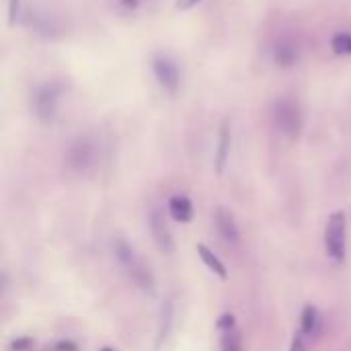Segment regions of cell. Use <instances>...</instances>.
Returning a JSON list of instances; mask_svg holds the SVG:
<instances>
[{"instance_id": "cell-1", "label": "cell", "mask_w": 351, "mask_h": 351, "mask_svg": "<svg viewBox=\"0 0 351 351\" xmlns=\"http://www.w3.org/2000/svg\"><path fill=\"white\" fill-rule=\"evenodd\" d=\"M113 253L119 261V265L125 269L128 278L144 292L154 294L156 290V282H154V274L150 271V267L142 261V257L134 251V247L130 243H125L123 239H115L113 241Z\"/></svg>"}, {"instance_id": "cell-2", "label": "cell", "mask_w": 351, "mask_h": 351, "mask_svg": "<svg viewBox=\"0 0 351 351\" xmlns=\"http://www.w3.org/2000/svg\"><path fill=\"white\" fill-rule=\"evenodd\" d=\"M274 121H276V128L288 140H298L300 138L304 119H302V111H300V107H298V103L294 99L284 97L274 105Z\"/></svg>"}, {"instance_id": "cell-3", "label": "cell", "mask_w": 351, "mask_h": 351, "mask_svg": "<svg viewBox=\"0 0 351 351\" xmlns=\"http://www.w3.org/2000/svg\"><path fill=\"white\" fill-rule=\"evenodd\" d=\"M346 232H348L346 214L333 212L325 226V251L335 263H341L346 259Z\"/></svg>"}, {"instance_id": "cell-4", "label": "cell", "mask_w": 351, "mask_h": 351, "mask_svg": "<svg viewBox=\"0 0 351 351\" xmlns=\"http://www.w3.org/2000/svg\"><path fill=\"white\" fill-rule=\"evenodd\" d=\"M60 97H62V86L56 82H47L37 88V93L33 97V109H35V117L41 123H51L56 119L58 107H60Z\"/></svg>"}, {"instance_id": "cell-5", "label": "cell", "mask_w": 351, "mask_h": 351, "mask_svg": "<svg viewBox=\"0 0 351 351\" xmlns=\"http://www.w3.org/2000/svg\"><path fill=\"white\" fill-rule=\"evenodd\" d=\"M95 154L97 152H95L93 140L86 138V136H78L76 140H72L68 144L64 160H66V165H68V169L72 173L82 175V173H86L95 165Z\"/></svg>"}, {"instance_id": "cell-6", "label": "cell", "mask_w": 351, "mask_h": 351, "mask_svg": "<svg viewBox=\"0 0 351 351\" xmlns=\"http://www.w3.org/2000/svg\"><path fill=\"white\" fill-rule=\"evenodd\" d=\"M152 72H154L158 84H160L167 93L175 95V93L179 90V86H181V72H179V66H177L169 56L156 53V56L152 58Z\"/></svg>"}, {"instance_id": "cell-7", "label": "cell", "mask_w": 351, "mask_h": 351, "mask_svg": "<svg viewBox=\"0 0 351 351\" xmlns=\"http://www.w3.org/2000/svg\"><path fill=\"white\" fill-rule=\"evenodd\" d=\"M218 331H220V350L222 351H245L243 346V335L237 327V319L234 315L226 313L218 319L216 323Z\"/></svg>"}, {"instance_id": "cell-8", "label": "cell", "mask_w": 351, "mask_h": 351, "mask_svg": "<svg viewBox=\"0 0 351 351\" xmlns=\"http://www.w3.org/2000/svg\"><path fill=\"white\" fill-rule=\"evenodd\" d=\"M148 226H150V234L156 243V247L160 249V253H167L171 255L175 251V241H173V234H171V228L169 224L165 222V216L160 210H152L150 216H148Z\"/></svg>"}, {"instance_id": "cell-9", "label": "cell", "mask_w": 351, "mask_h": 351, "mask_svg": "<svg viewBox=\"0 0 351 351\" xmlns=\"http://www.w3.org/2000/svg\"><path fill=\"white\" fill-rule=\"evenodd\" d=\"M230 148H232V130L228 121H222L220 132H218V146H216V156H214V165H216V173L222 175L226 171L228 158H230Z\"/></svg>"}, {"instance_id": "cell-10", "label": "cell", "mask_w": 351, "mask_h": 351, "mask_svg": "<svg viewBox=\"0 0 351 351\" xmlns=\"http://www.w3.org/2000/svg\"><path fill=\"white\" fill-rule=\"evenodd\" d=\"M214 222H216L218 234H220L226 243H230V245L239 243V239H241L239 224H237L234 216H232L226 208H218V210H216V214H214Z\"/></svg>"}, {"instance_id": "cell-11", "label": "cell", "mask_w": 351, "mask_h": 351, "mask_svg": "<svg viewBox=\"0 0 351 351\" xmlns=\"http://www.w3.org/2000/svg\"><path fill=\"white\" fill-rule=\"evenodd\" d=\"M167 208H169V216L175 222H181V224H189L193 220V216H195L193 202L187 195H173L169 199Z\"/></svg>"}, {"instance_id": "cell-12", "label": "cell", "mask_w": 351, "mask_h": 351, "mask_svg": "<svg viewBox=\"0 0 351 351\" xmlns=\"http://www.w3.org/2000/svg\"><path fill=\"white\" fill-rule=\"evenodd\" d=\"M300 58L298 45L290 39H282L274 49V60L280 68H292Z\"/></svg>"}, {"instance_id": "cell-13", "label": "cell", "mask_w": 351, "mask_h": 351, "mask_svg": "<svg viewBox=\"0 0 351 351\" xmlns=\"http://www.w3.org/2000/svg\"><path fill=\"white\" fill-rule=\"evenodd\" d=\"M321 325H323V319H321L319 308L313 304H306L302 311V317H300V331L304 333V337L306 339L317 337L321 333Z\"/></svg>"}, {"instance_id": "cell-14", "label": "cell", "mask_w": 351, "mask_h": 351, "mask_svg": "<svg viewBox=\"0 0 351 351\" xmlns=\"http://www.w3.org/2000/svg\"><path fill=\"white\" fill-rule=\"evenodd\" d=\"M197 255H199V259L204 261V265L212 271V274H216L220 280H226L228 278V271H226V265L220 261V257L212 251V249H208L206 245H197Z\"/></svg>"}, {"instance_id": "cell-15", "label": "cell", "mask_w": 351, "mask_h": 351, "mask_svg": "<svg viewBox=\"0 0 351 351\" xmlns=\"http://www.w3.org/2000/svg\"><path fill=\"white\" fill-rule=\"evenodd\" d=\"M173 317H175L173 302L165 300V304L160 306V321H158V346L162 341H167V337H169V333L173 329Z\"/></svg>"}, {"instance_id": "cell-16", "label": "cell", "mask_w": 351, "mask_h": 351, "mask_svg": "<svg viewBox=\"0 0 351 351\" xmlns=\"http://www.w3.org/2000/svg\"><path fill=\"white\" fill-rule=\"evenodd\" d=\"M331 49L337 56H351V33L341 31L331 37Z\"/></svg>"}, {"instance_id": "cell-17", "label": "cell", "mask_w": 351, "mask_h": 351, "mask_svg": "<svg viewBox=\"0 0 351 351\" xmlns=\"http://www.w3.org/2000/svg\"><path fill=\"white\" fill-rule=\"evenodd\" d=\"M45 351H80V348L72 339H56L45 348Z\"/></svg>"}, {"instance_id": "cell-18", "label": "cell", "mask_w": 351, "mask_h": 351, "mask_svg": "<svg viewBox=\"0 0 351 351\" xmlns=\"http://www.w3.org/2000/svg\"><path fill=\"white\" fill-rule=\"evenodd\" d=\"M35 350V339L33 337H19L8 343V351H33Z\"/></svg>"}, {"instance_id": "cell-19", "label": "cell", "mask_w": 351, "mask_h": 351, "mask_svg": "<svg viewBox=\"0 0 351 351\" xmlns=\"http://www.w3.org/2000/svg\"><path fill=\"white\" fill-rule=\"evenodd\" d=\"M21 12V0H8V27H14Z\"/></svg>"}, {"instance_id": "cell-20", "label": "cell", "mask_w": 351, "mask_h": 351, "mask_svg": "<svg viewBox=\"0 0 351 351\" xmlns=\"http://www.w3.org/2000/svg\"><path fill=\"white\" fill-rule=\"evenodd\" d=\"M290 351H306V337L302 331H296L290 343Z\"/></svg>"}, {"instance_id": "cell-21", "label": "cell", "mask_w": 351, "mask_h": 351, "mask_svg": "<svg viewBox=\"0 0 351 351\" xmlns=\"http://www.w3.org/2000/svg\"><path fill=\"white\" fill-rule=\"evenodd\" d=\"M144 2H148V0H119V8L125 10V12H134V10H138Z\"/></svg>"}, {"instance_id": "cell-22", "label": "cell", "mask_w": 351, "mask_h": 351, "mask_svg": "<svg viewBox=\"0 0 351 351\" xmlns=\"http://www.w3.org/2000/svg\"><path fill=\"white\" fill-rule=\"evenodd\" d=\"M202 0H175V8L177 10H181V12H185V10H191L193 6H197Z\"/></svg>"}, {"instance_id": "cell-23", "label": "cell", "mask_w": 351, "mask_h": 351, "mask_svg": "<svg viewBox=\"0 0 351 351\" xmlns=\"http://www.w3.org/2000/svg\"><path fill=\"white\" fill-rule=\"evenodd\" d=\"M101 351H115V350H111V348H103Z\"/></svg>"}]
</instances>
